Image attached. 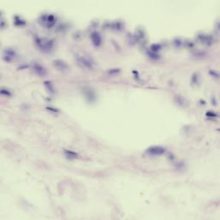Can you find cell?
I'll list each match as a JSON object with an SVG mask.
<instances>
[{
  "label": "cell",
  "mask_w": 220,
  "mask_h": 220,
  "mask_svg": "<svg viewBox=\"0 0 220 220\" xmlns=\"http://www.w3.org/2000/svg\"><path fill=\"white\" fill-rule=\"evenodd\" d=\"M52 64L59 71H66L69 70V65L67 64V63H65L64 60H61V59L54 60Z\"/></svg>",
  "instance_id": "6"
},
{
  "label": "cell",
  "mask_w": 220,
  "mask_h": 220,
  "mask_svg": "<svg viewBox=\"0 0 220 220\" xmlns=\"http://www.w3.org/2000/svg\"><path fill=\"white\" fill-rule=\"evenodd\" d=\"M90 39L92 40L93 45L95 47H100L102 44V37L100 34L99 32L97 31H94L91 34H90Z\"/></svg>",
  "instance_id": "5"
},
{
  "label": "cell",
  "mask_w": 220,
  "mask_h": 220,
  "mask_svg": "<svg viewBox=\"0 0 220 220\" xmlns=\"http://www.w3.org/2000/svg\"><path fill=\"white\" fill-rule=\"evenodd\" d=\"M77 63L80 66H82L84 69L87 70H93L94 68V61L91 57H87V56H78L76 58Z\"/></svg>",
  "instance_id": "2"
},
{
  "label": "cell",
  "mask_w": 220,
  "mask_h": 220,
  "mask_svg": "<svg viewBox=\"0 0 220 220\" xmlns=\"http://www.w3.org/2000/svg\"><path fill=\"white\" fill-rule=\"evenodd\" d=\"M118 72H120V70H119V69H111V70H110L108 71V74H109V75H114V74L118 73Z\"/></svg>",
  "instance_id": "15"
},
{
  "label": "cell",
  "mask_w": 220,
  "mask_h": 220,
  "mask_svg": "<svg viewBox=\"0 0 220 220\" xmlns=\"http://www.w3.org/2000/svg\"><path fill=\"white\" fill-rule=\"evenodd\" d=\"M41 24L45 26L46 27L50 28L56 23V17L53 15H43L41 17Z\"/></svg>",
  "instance_id": "3"
},
{
  "label": "cell",
  "mask_w": 220,
  "mask_h": 220,
  "mask_svg": "<svg viewBox=\"0 0 220 220\" xmlns=\"http://www.w3.org/2000/svg\"><path fill=\"white\" fill-rule=\"evenodd\" d=\"M33 71L39 76H45L47 74V71H46L45 68L44 66H42L41 64H38V63H33Z\"/></svg>",
  "instance_id": "7"
},
{
  "label": "cell",
  "mask_w": 220,
  "mask_h": 220,
  "mask_svg": "<svg viewBox=\"0 0 220 220\" xmlns=\"http://www.w3.org/2000/svg\"><path fill=\"white\" fill-rule=\"evenodd\" d=\"M161 48V45H158V44H155V45H152L151 46V51H153V52H157L158 51H159Z\"/></svg>",
  "instance_id": "12"
},
{
  "label": "cell",
  "mask_w": 220,
  "mask_h": 220,
  "mask_svg": "<svg viewBox=\"0 0 220 220\" xmlns=\"http://www.w3.org/2000/svg\"><path fill=\"white\" fill-rule=\"evenodd\" d=\"M83 93H84L85 97H86L90 102H93V101L95 100V99H96L95 94H94V92L91 88H85L83 89Z\"/></svg>",
  "instance_id": "8"
},
{
  "label": "cell",
  "mask_w": 220,
  "mask_h": 220,
  "mask_svg": "<svg viewBox=\"0 0 220 220\" xmlns=\"http://www.w3.org/2000/svg\"><path fill=\"white\" fill-rule=\"evenodd\" d=\"M16 56L15 51L11 49V48H6L3 51V59L7 62V63H10L12 62L15 58Z\"/></svg>",
  "instance_id": "4"
},
{
  "label": "cell",
  "mask_w": 220,
  "mask_h": 220,
  "mask_svg": "<svg viewBox=\"0 0 220 220\" xmlns=\"http://www.w3.org/2000/svg\"><path fill=\"white\" fill-rule=\"evenodd\" d=\"M35 44L43 52H50L54 46V41L46 38H36Z\"/></svg>",
  "instance_id": "1"
},
{
  "label": "cell",
  "mask_w": 220,
  "mask_h": 220,
  "mask_svg": "<svg viewBox=\"0 0 220 220\" xmlns=\"http://www.w3.org/2000/svg\"><path fill=\"white\" fill-rule=\"evenodd\" d=\"M44 87L46 89V91L50 94H54L56 93V90L54 88L53 83L51 81H45L44 82Z\"/></svg>",
  "instance_id": "9"
},
{
  "label": "cell",
  "mask_w": 220,
  "mask_h": 220,
  "mask_svg": "<svg viewBox=\"0 0 220 220\" xmlns=\"http://www.w3.org/2000/svg\"><path fill=\"white\" fill-rule=\"evenodd\" d=\"M15 26H23L26 24V21L22 19H21L19 16H15V21H14Z\"/></svg>",
  "instance_id": "10"
},
{
  "label": "cell",
  "mask_w": 220,
  "mask_h": 220,
  "mask_svg": "<svg viewBox=\"0 0 220 220\" xmlns=\"http://www.w3.org/2000/svg\"><path fill=\"white\" fill-rule=\"evenodd\" d=\"M111 27H112V29H116L117 30V29H121L122 27V25L120 22H115V23H112Z\"/></svg>",
  "instance_id": "13"
},
{
  "label": "cell",
  "mask_w": 220,
  "mask_h": 220,
  "mask_svg": "<svg viewBox=\"0 0 220 220\" xmlns=\"http://www.w3.org/2000/svg\"><path fill=\"white\" fill-rule=\"evenodd\" d=\"M0 93L2 95H4V96H7V97H10L11 96V93L9 92V90L8 89H4V88H2L0 90Z\"/></svg>",
  "instance_id": "11"
},
{
  "label": "cell",
  "mask_w": 220,
  "mask_h": 220,
  "mask_svg": "<svg viewBox=\"0 0 220 220\" xmlns=\"http://www.w3.org/2000/svg\"><path fill=\"white\" fill-rule=\"evenodd\" d=\"M151 151L152 152V153H159L162 152L163 150L160 147H155V148H151Z\"/></svg>",
  "instance_id": "14"
}]
</instances>
